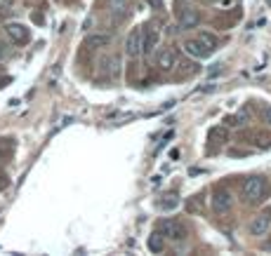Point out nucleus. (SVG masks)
Returning a JSON list of instances; mask_svg holds the SVG:
<instances>
[{
    "label": "nucleus",
    "instance_id": "f257e3e1",
    "mask_svg": "<svg viewBox=\"0 0 271 256\" xmlns=\"http://www.w3.org/2000/svg\"><path fill=\"white\" fill-rule=\"evenodd\" d=\"M269 195V181L264 176H250L243 183V198L248 204H260Z\"/></svg>",
    "mask_w": 271,
    "mask_h": 256
},
{
    "label": "nucleus",
    "instance_id": "f03ea898",
    "mask_svg": "<svg viewBox=\"0 0 271 256\" xmlns=\"http://www.w3.org/2000/svg\"><path fill=\"white\" fill-rule=\"evenodd\" d=\"M174 17H177V24L182 28H196L201 24V12L191 5H186V2H179V0L174 2Z\"/></svg>",
    "mask_w": 271,
    "mask_h": 256
},
{
    "label": "nucleus",
    "instance_id": "7ed1b4c3",
    "mask_svg": "<svg viewBox=\"0 0 271 256\" xmlns=\"http://www.w3.org/2000/svg\"><path fill=\"white\" fill-rule=\"evenodd\" d=\"M141 31V54H153V50L158 47V40H161V33L153 24H144L139 26Z\"/></svg>",
    "mask_w": 271,
    "mask_h": 256
},
{
    "label": "nucleus",
    "instance_id": "20e7f679",
    "mask_svg": "<svg viewBox=\"0 0 271 256\" xmlns=\"http://www.w3.org/2000/svg\"><path fill=\"white\" fill-rule=\"evenodd\" d=\"M210 204H212L215 214L224 216V214H229L231 209H234V195H231L229 191H224V188H219V191L212 193V200H210Z\"/></svg>",
    "mask_w": 271,
    "mask_h": 256
},
{
    "label": "nucleus",
    "instance_id": "39448f33",
    "mask_svg": "<svg viewBox=\"0 0 271 256\" xmlns=\"http://www.w3.org/2000/svg\"><path fill=\"white\" fill-rule=\"evenodd\" d=\"M161 233L165 237H170L172 242H182L186 237V228L182 226V221H174V219H165L161 224Z\"/></svg>",
    "mask_w": 271,
    "mask_h": 256
},
{
    "label": "nucleus",
    "instance_id": "423d86ee",
    "mask_svg": "<svg viewBox=\"0 0 271 256\" xmlns=\"http://www.w3.org/2000/svg\"><path fill=\"white\" fill-rule=\"evenodd\" d=\"M271 230V209H264L262 214H257L250 224V233L255 237H264Z\"/></svg>",
    "mask_w": 271,
    "mask_h": 256
},
{
    "label": "nucleus",
    "instance_id": "0eeeda50",
    "mask_svg": "<svg viewBox=\"0 0 271 256\" xmlns=\"http://www.w3.org/2000/svg\"><path fill=\"white\" fill-rule=\"evenodd\" d=\"M5 33H7V38H10L12 43H17V45H26L31 40V31L24 24H7Z\"/></svg>",
    "mask_w": 271,
    "mask_h": 256
},
{
    "label": "nucleus",
    "instance_id": "6e6552de",
    "mask_svg": "<svg viewBox=\"0 0 271 256\" xmlns=\"http://www.w3.org/2000/svg\"><path fill=\"white\" fill-rule=\"evenodd\" d=\"M156 64H158V68H161L163 73H170L174 66H177V52H174L172 47H163L161 52H158V57H156Z\"/></svg>",
    "mask_w": 271,
    "mask_h": 256
},
{
    "label": "nucleus",
    "instance_id": "1a4fd4ad",
    "mask_svg": "<svg viewBox=\"0 0 271 256\" xmlns=\"http://www.w3.org/2000/svg\"><path fill=\"white\" fill-rule=\"evenodd\" d=\"M125 54L132 57V59L141 54V31H139V26L132 28V31L128 33V38H125Z\"/></svg>",
    "mask_w": 271,
    "mask_h": 256
},
{
    "label": "nucleus",
    "instance_id": "9d476101",
    "mask_svg": "<svg viewBox=\"0 0 271 256\" xmlns=\"http://www.w3.org/2000/svg\"><path fill=\"white\" fill-rule=\"evenodd\" d=\"M184 52L189 54V57H194V59H207V57L212 54L205 45L198 40V38H196V40H186V43H184Z\"/></svg>",
    "mask_w": 271,
    "mask_h": 256
},
{
    "label": "nucleus",
    "instance_id": "9b49d317",
    "mask_svg": "<svg viewBox=\"0 0 271 256\" xmlns=\"http://www.w3.org/2000/svg\"><path fill=\"white\" fill-rule=\"evenodd\" d=\"M102 71L106 73V78H118L120 75V57L111 54L106 59H102Z\"/></svg>",
    "mask_w": 271,
    "mask_h": 256
},
{
    "label": "nucleus",
    "instance_id": "f8f14e48",
    "mask_svg": "<svg viewBox=\"0 0 271 256\" xmlns=\"http://www.w3.org/2000/svg\"><path fill=\"white\" fill-rule=\"evenodd\" d=\"M227 139H229L227 127H212V129H210V134H207L210 148H215L217 143H219V146H224V143H227Z\"/></svg>",
    "mask_w": 271,
    "mask_h": 256
},
{
    "label": "nucleus",
    "instance_id": "ddd939ff",
    "mask_svg": "<svg viewBox=\"0 0 271 256\" xmlns=\"http://www.w3.org/2000/svg\"><path fill=\"white\" fill-rule=\"evenodd\" d=\"M248 122H250V108L248 106H243L234 117H227L229 127H245Z\"/></svg>",
    "mask_w": 271,
    "mask_h": 256
},
{
    "label": "nucleus",
    "instance_id": "4468645a",
    "mask_svg": "<svg viewBox=\"0 0 271 256\" xmlns=\"http://www.w3.org/2000/svg\"><path fill=\"white\" fill-rule=\"evenodd\" d=\"M238 19H240V10H231L229 14H224V17H217L215 26H217V28H224V31H227V28H231V26L238 22Z\"/></svg>",
    "mask_w": 271,
    "mask_h": 256
},
{
    "label": "nucleus",
    "instance_id": "2eb2a0df",
    "mask_svg": "<svg viewBox=\"0 0 271 256\" xmlns=\"http://www.w3.org/2000/svg\"><path fill=\"white\" fill-rule=\"evenodd\" d=\"M106 45H111V35H108V33L85 38V47H90V50H99V47H106Z\"/></svg>",
    "mask_w": 271,
    "mask_h": 256
},
{
    "label": "nucleus",
    "instance_id": "dca6fc26",
    "mask_svg": "<svg viewBox=\"0 0 271 256\" xmlns=\"http://www.w3.org/2000/svg\"><path fill=\"white\" fill-rule=\"evenodd\" d=\"M149 249H151L153 254H161L163 249H165V237H163V233H151L149 235Z\"/></svg>",
    "mask_w": 271,
    "mask_h": 256
},
{
    "label": "nucleus",
    "instance_id": "f3484780",
    "mask_svg": "<svg viewBox=\"0 0 271 256\" xmlns=\"http://www.w3.org/2000/svg\"><path fill=\"white\" fill-rule=\"evenodd\" d=\"M177 204H179L177 193H168V195H163V200L158 202V207H161V209H165V212H170V209H174Z\"/></svg>",
    "mask_w": 271,
    "mask_h": 256
},
{
    "label": "nucleus",
    "instance_id": "a211bd4d",
    "mask_svg": "<svg viewBox=\"0 0 271 256\" xmlns=\"http://www.w3.org/2000/svg\"><path fill=\"white\" fill-rule=\"evenodd\" d=\"M198 40H201V43L205 45V47L210 50V52H215L217 47H219V40H217V38L212 35V33H207V31L201 33V35H198Z\"/></svg>",
    "mask_w": 271,
    "mask_h": 256
},
{
    "label": "nucleus",
    "instance_id": "6ab92c4d",
    "mask_svg": "<svg viewBox=\"0 0 271 256\" xmlns=\"http://www.w3.org/2000/svg\"><path fill=\"white\" fill-rule=\"evenodd\" d=\"M128 5H130V0H108V7L116 12V14H123V12L128 10Z\"/></svg>",
    "mask_w": 271,
    "mask_h": 256
},
{
    "label": "nucleus",
    "instance_id": "aec40b11",
    "mask_svg": "<svg viewBox=\"0 0 271 256\" xmlns=\"http://www.w3.org/2000/svg\"><path fill=\"white\" fill-rule=\"evenodd\" d=\"M260 117L264 125H269L271 127V106L269 104H260Z\"/></svg>",
    "mask_w": 271,
    "mask_h": 256
},
{
    "label": "nucleus",
    "instance_id": "412c9836",
    "mask_svg": "<svg viewBox=\"0 0 271 256\" xmlns=\"http://www.w3.org/2000/svg\"><path fill=\"white\" fill-rule=\"evenodd\" d=\"M151 10H163V0H144Z\"/></svg>",
    "mask_w": 271,
    "mask_h": 256
},
{
    "label": "nucleus",
    "instance_id": "4be33fe9",
    "mask_svg": "<svg viewBox=\"0 0 271 256\" xmlns=\"http://www.w3.org/2000/svg\"><path fill=\"white\" fill-rule=\"evenodd\" d=\"M7 83H10V78H2V75H0V87H5Z\"/></svg>",
    "mask_w": 271,
    "mask_h": 256
},
{
    "label": "nucleus",
    "instance_id": "5701e85b",
    "mask_svg": "<svg viewBox=\"0 0 271 256\" xmlns=\"http://www.w3.org/2000/svg\"><path fill=\"white\" fill-rule=\"evenodd\" d=\"M5 52H7V50H5V43H0V59L5 57Z\"/></svg>",
    "mask_w": 271,
    "mask_h": 256
},
{
    "label": "nucleus",
    "instance_id": "b1692460",
    "mask_svg": "<svg viewBox=\"0 0 271 256\" xmlns=\"http://www.w3.org/2000/svg\"><path fill=\"white\" fill-rule=\"evenodd\" d=\"M205 2H229V0H205Z\"/></svg>",
    "mask_w": 271,
    "mask_h": 256
}]
</instances>
